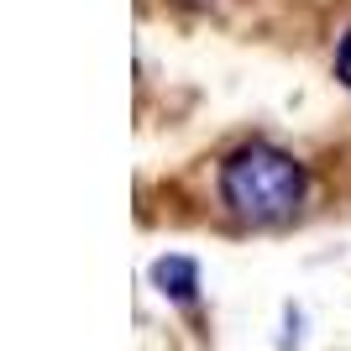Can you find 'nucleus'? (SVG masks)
<instances>
[{
	"mask_svg": "<svg viewBox=\"0 0 351 351\" xmlns=\"http://www.w3.org/2000/svg\"><path fill=\"white\" fill-rule=\"evenodd\" d=\"M152 278L162 283V293H168V299L189 304V299H194V289H199V267H194L189 257H162V263L152 267Z\"/></svg>",
	"mask_w": 351,
	"mask_h": 351,
	"instance_id": "nucleus-2",
	"label": "nucleus"
},
{
	"mask_svg": "<svg viewBox=\"0 0 351 351\" xmlns=\"http://www.w3.org/2000/svg\"><path fill=\"white\" fill-rule=\"evenodd\" d=\"M220 194L236 220L247 226H283L304 205V168L273 142L236 147L220 168Z\"/></svg>",
	"mask_w": 351,
	"mask_h": 351,
	"instance_id": "nucleus-1",
	"label": "nucleus"
},
{
	"mask_svg": "<svg viewBox=\"0 0 351 351\" xmlns=\"http://www.w3.org/2000/svg\"><path fill=\"white\" fill-rule=\"evenodd\" d=\"M336 73H341V84L351 89V32L341 37V53H336Z\"/></svg>",
	"mask_w": 351,
	"mask_h": 351,
	"instance_id": "nucleus-3",
	"label": "nucleus"
}]
</instances>
